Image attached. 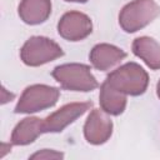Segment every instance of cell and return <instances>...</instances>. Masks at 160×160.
<instances>
[{"label":"cell","instance_id":"cell-1","mask_svg":"<svg viewBox=\"0 0 160 160\" xmlns=\"http://www.w3.org/2000/svg\"><path fill=\"white\" fill-rule=\"evenodd\" d=\"M105 81L125 95L139 96L148 89L149 75L139 64L126 62L110 72Z\"/></svg>","mask_w":160,"mask_h":160},{"label":"cell","instance_id":"cell-6","mask_svg":"<svg viewBox=\"0 0 160 160\" xmlns=\"http://www.w3.org/2000/svg\"><path fill=\"white\" fill-rule=\"evenodd\" d=\"M92 106L91 101L70 102L42 119L44 132H60Z\"/></svg>","mask_w":160,"mask_h":160},{"label":"cell","instance_id":"cell-11","mask_svg":"<svg viewBox=\"0 0 160 160\" xmlns=\"http://www.w3.org/2000/svg\"><path fill=\"white\" fill-rule=\"evenodd\" d=\"M132 52L150 69H160V44L149 36H140L132 41Z\"/></svg>","mask_w":160,"mask_h":160},{"label":"cell","instance_id":"cell-3","mask_svg":"<svg viewBox=\"0 0 160 160\" xmlns=\"http://www.w3.org/2000/svg\"><path fill=\"white\" fill-rule=\"evenodd\" d=\"M52 78L66 90L72 91H91L99 86L98 80L91 74L90 68L85 64H64L56 66Z\"/></svg>","mask_w":160,"mask_h":160},{"label":"cell","instance_id":"cell-13","mask_svg":"<svg viewBox=\"0 0 160 160\" xmlns=\"http://www.w3.org/2000/svg\"><path fill=\"white\" fill-rule=\"evenodd\" d=\"M100 106L109 115H120L126 108V96L119 90L114 89L108 81L100 86Z\"/></svg>","mask_w":160,"mask_h":160},{"label":"cell","instance_id":"cell-9","mask_svg":"<svg viewBox=\"0 0 160 160\" xmlns=\"http://www.w3.org/2000/svg\"><path fill=\"white\" fill-rule=\"evenodd\" d=\"M90 61L98 70L106 71L126 58V52L110 44H98L90 51Z\"/></svg>","mask_w":160,"mask_h":160},{"label":"cell","instance_id":"cell-8","mask_svg":"<svg viewBox=\"0 0 160 160\" xmlns=\"http://www.w3.org/2000/svg\"><path fill=\"white\" fill-rule=\"evenodd\" d=\"M112 132V121L106 112L94 109L84 125V136L92 145H101L109 140Z\"/></svg>","mask_w":160,"mask_h":160},{"label":"cell","instance_id":"cell-14","mask_svg":"<svg viewBox=\"0 0 160 160\" xmlns=\"http://www.w3.org/2000/svg\"><path fill=\"white\" fill-rule=\"evenodd\" d=\"M62 158H64L62 152H58V151L48 150V149L38 151V152H35L30 156V159H50V160L51 159H62Z\"/></svg>","mask_w":160,"mask_h":160},{"label":"cell","instance_id":"cell-12","mask_svg":"<svg viewBox=\"0 0 160 160\" xmlns=\"http://www.w3.org/2000/svg\"><path fill=\"white\" fill-rule=\"evenodd\" d=\"M44 134L42 119L25 118L12 130L11 145H28L31 144L39 135Z\"/></svg>","mask_w":160,"mask_h":160},{"label":"cell","instance_id":"cell-5","mask_svg":"<svg viewBox=\"0 0 160 160\" xmlns=\"http://www.w3.org/2000/svg\"><path fill=\"white\" fill-rule=\"evenodd\" d=\"M62 55V49L45 36H31L20 50V58L28 66H40Z\"/></svg>","mask_w":160,"mask_h":160},{"label":"cell","instance_id":"cell-2","mask_svg":"<svg viewBox=\"0 0 160 160\" xmlns=\"http://www.w3.org/2000/svg\"><path fill=\"white\" fill-rule=\"evenodd\" d=\"M160 15V5L155 0H134L126 4L119 14V24L126 32H135Z\"/></svg>","mask_w":160,"mask_h":160},{"label":"cell","instance_id":"cell-10","mask_svg":"<svg viewBox=\"0 0 160 160\" xmlns=\"http://www.w3.org/2000/svg\"><path fill=\"white\" fill-rule=\"evenodd\" d=\"M20 19L29 25H38L48 20L51 14L50 0H21L18 9Z\"/></svg>","mask_w":160,"mask_h":160},{"label":"cell","instance_id":"cell-16","mask_svg":"<svg viewBox=\"0 0 160 160\" xmlns=\"http://www.w3.org/2000/svg\"><path fill=\"white\" fill-rule=\"evenodd\" d=\"M65 1H71V2H86L88 0H65Z\"/></svg>","mask_w":160,"mask_h":160},{"label":"cell","instance_id":"cell-4","mask_svg":"<svg viewBox=\"0 0 160 160\" xmlns=\"http://www.w3.org/2000/svg\"><path fill=\"white\" fill-rule=\"evenodd\" d=\"M60 96V90L54 86L35 84L28 86L20 96L15 106L16 114H31L45 110L56 104Z\"/></svg>","mask_w":160,"mask_h":160},{"label":"cell","instance_id":"cell-7","mask_svg":"<svg viewBox=\"0 0 160 160\" xmlns=\"http://www.w3.org/2000/svg\"><path fill=\"white\" fill-rule=\"evenodd\" d=\"M59 35L69 41H80L88 38L92 31L90 18L80 11H69L61 16L58 22Z\"/></svg>","mask_w":160,"mask_h":160},{"label":"cell","instance_id":"cell-15","mask_svg":"<svg viewBox=\"0 0 160 160\" xmlns=\"http://www.w3.org/2000/svg\"><path fill=\"white\" fill-rule=\"evenodd\" d=\"M156 94H158V96H159V99H160V80H159V82H158V85H156Z\"/></svg>","mask_w":160,"mask_h":160}]
</instances>
